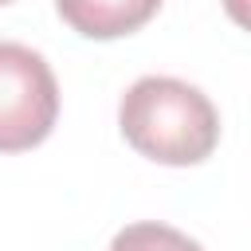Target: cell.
<instances>
[{"label":"cell","instance_id":"8992f818","mask_svg":"<svg viewBox=\"0 0 251 251\" xmlns=\"http://www.w3.org/2000/svg\"><path fill=\"white\" fill-rule=\"evenodd\" d=\"M0 4H12V0H0Z\"/></svg>","mask_w":251,"mask_h":251},{"label":"cell","instance_id":"277c9868","mask_svg":"<svg viewBox=\"0 0 251 251\" xmlns=\"http://www.w3.org/2000/svg\"><path fill=\"white\" fill-rule=\"evenodd\" d=\"M110 251H204V247H200L196 239H188L184 231L169 227V224L141 220V224L122 227V231L110 239Z\"/></svg>","mask_w":251,"mask_h":251},{"label":"cell","instance_id":"6da1fadb","mask_svg":"<svg viewBox=\"0 0 251 251\" xmlns=\"http://www.w3.org/2000/svg\"><path fill=\"white\" fill-rule=\"evenodd\" d=\"M122 137L157 165H200L220 141V114L212 98L173 75L137 78L118 102Z\"/></svg>","mask_w":251,"mask_h":251},{"label":"cell","instance_id":"7a4b0ae2","mask_svg":"<svg viewBox=\"0 0 251 251\" xmlns=\"http://www.w3.org/2000/svg\"><path fill=\"white\" fill-rule=\"evenodd\" d=\"M59 118V82L39 51L0 39V153L39 145Z\"/></svg>","mask_w":251,"mask_h":251},{"label":"cell","instance_id":"3957f363","mask_svg":"<svg viewBox=\"0 0 251 251\" xmlns=\"http://www.w3.org/2000/svg\"><path fill=\"white\" fill-rule=\"evenodd\" d=\"M59 16L86 39H118L145 27L161 0H55Z\"/></svg>","mask_w":251,"mask_h":251},{"label":"cell","instance_id":"5b68a950","mask_svg":"<svg viewBox=\"0 0 251 251\" xmlns=\"http://www.w3.org/2000/svg\"><path fill=\"white\" fill-rule=\"evenodd\" d=\"M224 12H227L239 27L251 31V0H224Z\"/></svg>","mask_w":251,"mask_h":251}]
</instances>
